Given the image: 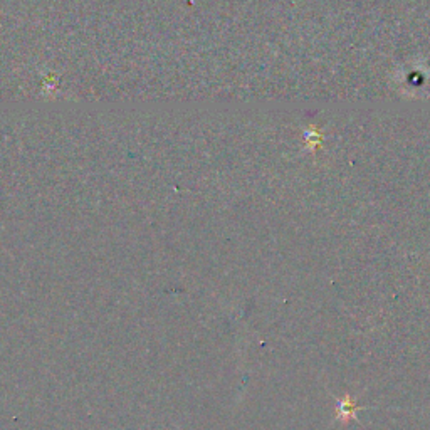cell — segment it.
<instances>
[{"label": "cell", "instance_id": "6da1fadb", "mask_svg": "<svg viewBox=\"0 0 430 430\" xmlns=\"http://www.w3.org/2000/svg\"><path fill=\"white\" fill-rule=\"evenodd\" d=\"M336 405V420L338 422H350V420H355V422H360L358 419V412L360 410L368 409V407H358L353 404L352 395H345L343 399H336L335 400Z\"/></svg>", "mask_w": 430, "mask_h": 430}]
</instances>
